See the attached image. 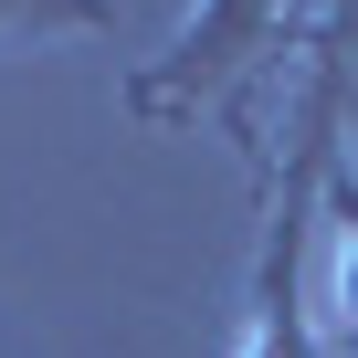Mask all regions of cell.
<instances>
[{"label": "cell", "mask_w": 358, "mask_h": 358, "mask_svg": "<svg viewBox=\"0 0 358 358\" xmlns=\"http://www.w3.org/2000/svg\"><path fill=\"white\" fill-rule=\"evenodd\" d=\"M285 32H295V0H201L190 32L127 74V116L158 127V116L232 106V85H243L253 64H285Z\"/></svg>", "instance_id": "cell-1"}, {"label": "cell", "mask_w": 358, "mask_h": 358, "mask_svg": "<svg viewBox=\"0 0 358 358\" xmlns=\"http://www.w3.org/2000/svg\"><path fill=\"white\" fill-rule=\"evenodd\" d=\"M43 32H116V0H0V43H43Z\"/></svg>", "instance_id": "cell-2"}, {"label": "cell", "mask_w": 358, "mask_h": 358, "mask_svg": "<svg viewBox=\"0 0 358 358\" xmlns=\"http://www.w3.org/2000/svg\"><path fill=\"white\" fill-rule=\"evenodd\" d=\"M348 137H358V95H348ZM327 211L348 232V264H337V306L358 316V169H327Z\"/></svg>", "instance_id": "cell-3"}]
</instances>
